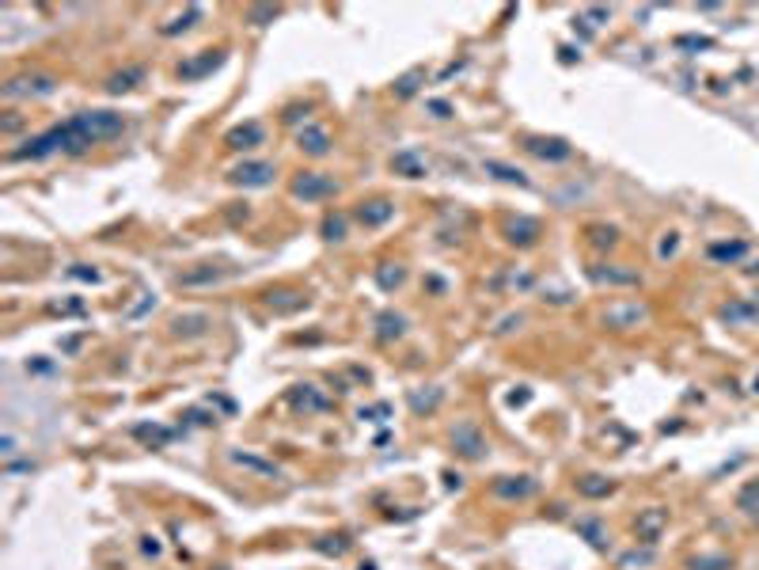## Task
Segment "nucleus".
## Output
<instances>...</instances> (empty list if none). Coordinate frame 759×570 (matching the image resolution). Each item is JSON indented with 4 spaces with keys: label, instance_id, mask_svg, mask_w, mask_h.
<instances>
[{
    "label": "nucleus",
    "instance_id": "f704fd0d",
    "mask_svg": "<svg viewBox=\"0 0 759 570\" xmlns=\"http://www.w3.org/2000/svg\"><path fill=\"white\" fill-rule=\"evenodd\" d=\"M69 278H80V281H92V285H95L99 278H103V274H99V270H87L84 262H76V267H69Z\"/></svg>",
    "mask_w": 759,
    "mask_h": 570
},
{
    "label": "nucleus",
    "instance_id": "4be33fe9",
    "mask_svg": "<svg viewBox=\"0 0 759 570\" xmlns=\"http://www.w3.org/2000/svg\"><path fill=\"white\" fill-rule=\"evenodd\" d=\"M221 278H228V270H190V274H182V285H209V281H221Z\"/></svg>",
    "mask_w": 759,
    "mask_h": 570
},
{
    "label": "nucleus",
    "instance_id": "0eeeda50",
    "mask_svg": "<svg viewBox=\"0 0 759 570\" xmlns=\"http://www.w3.org/2000/svg\"><path fill=\"white\" fill-rule=\"evenodd\" d=\"M535 487H539V483H535L532 475H501L498 483H493V495H498V498H516V502H520V498H532V495H535Z\"/></svg>",
    "mask_w": 759,
    "mask_h": 570
},
{
    "label": "nucleus",
    "instance_id": "a211bd4d",
    "mask_svg": "<svg viewBox=\"0 0 759 570\" xmlns=\"http://www.w3.org/2000/svg\"><path fill=\"white\" fill-rule=\"evenodd\" d=\"M270 308L296 312V308H304V297H300V293H289V289H278V293H270Z\"/></svg>",
    "mask_w": 759,
    "mask_h": 570
},
{
    "label": "nucleus",
    "instance_id": "423d86ee",
    "mask_svg": "<svg viewBox=\"0 0 759 570\" xmlns=\"http://www.w3.org/2000/svg\"><path fill=\"white\" fill-rule=\"evenodd\" d=\"M236 186H266L273 179V163H262V160H251V163H239L228 175Z\"/></svg>",
    "mask_w": 759,
    "mask_h": 570
},
{
    "label": "nucleus",
    "instance_id": "c9c22d12",
    "mask_svg": "<svg viewBox=\"0 0 759 570\" xmlns=\"http://www.w3.org/2000/svg\"><path fill=\"white\" fill-rule=\"evenodd\" d=\"M691 570H729V559H695Z\"/></svg>",
    "mask_w": 759,
    "mask_h": 570
},
{
    "label": "nucleus",
    "instance_id": "c756f323",
    "mask_svg": "<svg viewBox=\"0 0 759 570\" xmlns=\"http://www.w3.org/2000/svg\"><path fill=\"white\" fill-rule=\"evenodd\" d=\"M509 240H513V244H532V240H535V225H532V221L513 225V228H509Z\"/></svg>",
    "mask_w": 759,
    "mask_h": 570
},
{
    "label": "nucleus",
    "instance_id": "f3484780",
    "mask_svg": "<svg viewBox=\"0 0 759 570\" xmlns=\"http://www.w3.org/2000/svg\"><path fill=\"white\" fill-rule=\"evenodd\" d=\"M376 327H380V338H399L406 331V320H403V316H395V312H380L376 316Z\"/></svg>",
    "mask_w": 759,
    "mask_h": 570
},
{
    "label": "nucleus",
    "instance_id": "a19ab883",
    "mask_svg": "<svg viewBox=\"0 0 759 570\" xmlns=\"http://www.w3.org/2000/svg\"><path fill=\"white\" fill-rule=\"evenodd\" d=\"M19 129V118H4V134H16Z\"/></svg>",
    "mask_w": 759,
    "mask_h": 570
},
{
    "label": "nucleus",
    "instance_id": "a878e982",
    "mask_svg": "<svg viewBox=\"0 0 759 570\" xmlns=\"http://www.w3.org/2000/svg\"><path fill=\"white\" fill-rule=\"evenodd\" d=\"M592 278H596V281H615V285H619V281L623 285H634L638 274L634 270H592Z\"/></svg>",
    "mask_w": 759,
    "mask_h": 570
},
{
    "label": "nucleus",
    "instance_id": "37998d69",
    "mask_svg": "<svg viewBox=\"0 0 759 570\" xmlns=\"http://www.w3.org/2000/svg\"><path fill=\"white\" fill-rule=\"evenodd\" d=\"M752 392H755V396H759V377H755V385H752Z\"/></svg>",
    "mask_w": 759,
    "mask_h": 570
},
{
    "label": "nucleus",
    "instance_id": "2eb2a0df",
    "mask_svg": "<svg viewBox=\"0 0 759 570\" xmlns=\"http://www.w3.org/2000/svg\"><path fill=\"white\" fill-rule=\"evenodd\" d=\"M141 80H145V69H141V65H133V69L114 72L111 80H107V92H111V95H122V92H129V87H137Z\"/></svg>",
    "mask_w": 759,
    "mask_h": 570
},
{
    "label": "nucleus",
    "instance_id": "39448f33",
    "mask_svg": "<svg viewBox=\"0 0 759 570\" xmlns=\"http://www.w3.org/2000/svg\"><path fill=\"white\" fill-rule=\"evenodd\" d=\"M452 445H456L464 456H471V460H479L482 453H486V437L479 434L475 422H459L456 430H452Z\"/></svg>",
    "mask_w": 759,
    "mask_h": 570
},
{
    "label": "nucleus",
    "instance_id": "473e14b6",
    "mask_svg": "<svg viewBox=\"0 0 759 570\" xmlns=\"http://www.w3.org/2000/svg\"><path fill=\"white\" fill-rule=\"evenodd\" d=\"M665 521H668V513H665V510H653V513H649V517L642 521V529H645V536H649V540H653V536H657V529H661Z\"/></svg>",
    "mask_w": 759,
    "mask_h": 570
},
{
    "label": "nucleus",
    "instance_id": "bb28decb",
    "mask_svg": "<svg viewBox=\"0 0 759 570\" xmlns=\"http://www.w3.org/2000/svg\"><path fill=\"white\" fill-rule=\"evenodd\" d=\"M581 495H589V498L611 495V483H608V479H600V475H589V479H581Z\"/></svg>",
    "mask_w": 759,
    "mask_h": 570
},
{
    "label": "nucleus",
    "instance_id": "f03ea898",
    "mask_svg": "<svg viewBox=\"0 0 759 570\" xmlns=\"http://www.w3.org/2000/svg\"><path fill=\"white\" fill-rule=\"evenodd\" d=\"M58 80L46 72H35V76H16V80L4 84V100H23V95H50Z\"/></svg>",
    "mask_w": 759,
    "mask_h": 570
},
{
    "label": "nucleus",
    "instance_id": "ddd939ff",
    "mask_svg": "<svg viewBox=\"0 0 759 570\" xmlns=\"http://www.w3.org/2000/svg\"><path fill=\"white\" fill-rule=\"evenodd\" d=\"M228 460H232V464H244V468H251V471H258V475H266V479H281V468L270 464V460H262V456H251V453H239V448H232V453H228Z\"/></svg>",
    "mask_w": 759,
    "mask_h": 570
},
{
    "label": "nucleus",
    "instance_id": "dca6fc26",
    "mask_svg": "<svg viewBox=\"0 0 759 570\" xmlns=\"http://www.w3.org/2000/svg\"><path fill=\"white\" fill-rule=\"evenodd\" d=\"M645 316V308H638V304H630V308H608V327H630V323H638Z\"/></svg>",
    "mask_w": 759,
    "mask_h": 570
},
{
    "label": "nucleus",
    "instance_id": "aec40b11",
    "mask_svg": "<svg viewBox=\"0 0 759 570\" xmlns=\"http://www.w3.org/2000/svg\"><path fill=\"white\" fill-rule=\"evenodd\" d=\"M171 327H175V335H202L209 327V316H179Z\"/></svg>",
    "mask_w": 759,
    "mask_h": 570
},
{
    "label": "nucleus",
    "instance_id": "1a4fd4ad",
    "mask_svg": "<svg viewBox=\"0 0 759 570\" xmlns=\"http://www.w3.org/2000/svg\"><path fill=\"white\" fill-rule=\"evenodd\" d=\"M129 434H133L137 441H145L148 448H163V445H168L171 437H175V430H171V426H156V422H137Z\"/></svg>",
    "mask_w": 759,
    "mask_h": 570
},
{
    "label": "nucleus",
    "instance_id": "79ce46f5",
    "mask_svg": "<svg viewBox=\"0 0 759 570\" xmlns=\"http://www.w3.org/2000/svg\"><path fill=\"white\" fill-rule=\"evenodd\" d=\"M141 547H145V552H148V555H160V544H156V540H145V544H141Z\"/></svg>",
    "mask_w": 759,
    "mask_h": 570
},
{
    "label": "nucleus",
    "instance_id": "6ab92c4d",
    "mask_svg": "<svg viewBox=\"0 0 759 570\" xmlns=\"http://www.w3.org/2000/svg\"><path fill=\"white\" fill-rule=\"evenodd\" d=\"M391 168L395 171H403V175H410V179H417V175H425V163L414 156V152H399V156L391 160Z\"/></svg>",
    "mask_w": 759,
    "mask_h": 570
},
{
    "label": "nucleus",
    "instance_id": "72a5a7b5",
    "mask_svg": "<svg viewBox=\"0 0 759 570\" xmlns=\"http://www.w3.org/2000/svg\"><path fill=\"white\" fill-rule=\"evenodd\" d=\"M323 232H327V240H342L346 236V221H342V217H327Z\"/></svg>",
    "mask_w": 759,
    "mask_h": 570
},
{
    "label": "nucleus",
    "instance_id": "6e6552de",
    "mask_svg": "<svg viewBox=\"0 0 759 570\" xmlns=\"http://www.w3.org/2000/svg\"><path fill=\"white\" fill-rule=\"evenodd\" d=\"M524 145H528V152H535L543 160H569V152H574L562 137H528Z\"/></svg>",
    "mask_w": 759,
    "mask_h": 570
},
{
    "label": "nucleus",
    "instance_id": "c85d7f7f",
    "mask_svg": "<svg viewBox=\"0 0 759 570\" xmlns=\"http://www.w3.org/2000/svg\"><path fill=\"white\" fill-rule=\"evenodd\" d=\"M437 403H441V388H433L429 396H422V392H414V396H410V407L414 411H433Z\"/></svg>",
    "mask_w": 759,
    "mask_h": 570
},
{
    "label": "nucleus",
    "instance_id": "4468645a",
    "mask_svg": "<svg viewBox=\"0 0 759 570\" xmlns=\"http://www.w3.org/2000/svg\"><path fill=\"white\" fill-rule=\"evenodd\" d=\"M293 407H304V411H327L331 407V399L327 396H319V392L312 388V385H300V388H293Z\"/></svg>",
    "mask_w": 759,
    "mask_h": 570
},
{
    "label": "nucleus",
    "instance_id": "f8f14e48",
    "mask_svg": "<svg viewBox=\"0 0 759 570\" xmlns=\"http://www.w3.org/2000/svg\"><path fill=\"white\" fill-rule=\"evenodd\" d=\"M391 213H395V205L391 202H383V198H376V202H365L357 210V221L365 225V228H380L383 221H391Z\"/></svg>",
    "mask_w": 759,
    "mask_h": 570
},
{
    "label": "nucleus",
    "instance_id": "393cba45",
    "mask_svg": "<svg viewBox=\"0 0 759 570\" xmlns=\"http://www.w3.org/2000/svg\"><path fill=\"white\" fill-rule=\"evenodd\" d=\"M403 278H406V270L395 267V262H388V267L376 270V281L383 285V289H395V285H403Z\"/></svg>",
    "mask_w": 759,
    "mask_h": 570
},
{
    "label": "nucleus",
    "instance_id": "58836bf2",
    "mask_svg": "<svg viewBox=\"0 0 759 570\" xmlns=\"http://www.w3.org/2000/svg\"><path fill=\"white\" fill-rule=\"evenodd\" d=\"M383 414H388V407H372V411H361V419H368V422H383Z\"/></svg>",
    "mask_w": 759,
    "mask_h": 570
},
{
    "label": "nucleus",
    "instance_id": "4c0bfd02",
    "mask_svg": "<svg viewBox=\"0 0 759 570\" xmlns=\"http://www.w3.org/2000/svg\"><path fill=\"white\" fill-rule=\"evenodd\" d=\"M592 240H596L600 247H611L615 244V228H596V236H592Z\"/></svg>",
    "mask_w": 759,
    "mask_h": 570
},
{
    "label": "nucleus",
    "instance_id": "f257e3e1",
    "mask_svg": "<svg viewBox=\"0 0 759 570\" xmlns=\"http://www.w3.org/2000/svg\"><path fill=\"white\" fill-rule=\"evenodd\" d=\"M122 129H126V122H122V114H114V111H80V114H72L69 122L50 126L46 134L27 137L19 149L8 152V160L23 163V160L53 156V152H84L87 145H99V141L118 137Z\"/></svg>",
    "mask_w": 759,
    "mask_h": 570
},
{
    "label": "nucleus",
    "instance_id": "7c9ffc66",
    "mask_svg": "<svg viewBox=\"0 0 759 570\" xmlns=\"http://www.w3.org/2000/svg\"><path fill=\"white\" fill-rule=\"evenodd\" d=\"M278 16H281V8H273V4H258V8H251V12H247V19H251V23H258V27L266 23V19H278Z\"/></svg>",
    "mask_w": 759,
    "mask_h": 570
},
{
    "label": "nucleus",
    "instance_id": "ea45409f",
    "mask_svg": "<svg viewBox=\"0 0 759 570\" xmlns=\"http://www.w3.org/2000/svg\"><path fill=\"white\" fill-rule=\"evenodd\" d=\"M429 111H433L437 118H448V114H452V107H448V103H429Z\"/></svg>",
    "mask_w": 759,
    "mask_h": 570
},
{
    "label": "nucleus",
    "instance_id": "9b49d317",
    "mask_svg": "<svg viewBox=\"0 0 759 570\" xmlns=\"http://www.w3.org/2000/svg\"><path fill=\"white\" fill-rule=\"evenodd\" d=\"M300 149L307 152V156H327L331 152V137H327V129L323 126H307V129H300Z\"/></svg>",
    "mask_w": 759,
    "mask_h": 570
},
{
    "label": "nucleus",
    "instance_id": "5701e85b",
    "mask_svg": "<svg viewBox=\"0 0 759 570\" xmlns=\"http://www.w3.org/2000/svg\"><path fill=\"white\" fill-rule=\"evenodd\" d=\"M486 171H493V175H498V179H505V183L528 186V175H524V171H516V168H505V163H498V160H486Z\"/></svg>",
    "mask_w": 759,
    "mask_h": 570
},
{
    "label": "nucleus",
    "instance_id": "20e7f679",
    "mask_svg": "<svg viewBox=\"0 0 759 570\" xmlns=\"http://www.w3.org/2000/svg\"><path fill=\"white\" fill-rule=\"evenodd\" d=\"M224 58H228L224 50H205V53H197L194 61H182L179 65V76H182V80H202V76H209L213 69H221Z\"/></svg>",
    "mask_w": 759,
    "mask_h": 570
},
{
    "label": "nucleus",
    "instance_id": "7ed1b4c3",
    "mask_svg": "<svg viewBox=\"0 0 759 570\" xmlns=\"http://www.w3.org/2000/svg\"><path fill=\"white\" fill-rule=\"evenodd\" d=\"M338 190V183L331 179V175H319V171H304L300 179L293 183V194L304 202H315V198H331V194Z\"/></svg>",
    "mask_w": 759,
    "mask_h": 570
},
{
    "label": "nucleus",
    "instance_id": "2f4dec72",
    "mask_svg": "<svg viewBox=\"0 0 759 570\" xmlns=\"http://www.w3.org/2000/svg\"><path fill=\"white\" fill-rule=\"evenodd\" d=\"M197 16H202V8H190V12H186L182 19H171V23L163 27V35H179V31H186V27H190Z\"/></svg>",
    "mask_w": 759,
    "mask_h": 570
},
{
    "label": "nucleus",
    "instance_id": "412c9836",
    "mask_svg": "<svg viewBox=\"0 0 759 570\" xmlns=\"http://www.w3.org/2000/svg\"><path fill=\"white\" fill-rule=\"evenodd\" d=\"M748 251V244H710V259L718 262H736Z\"/></svg>",
    "mask_w": 759,
    "mask_h": 570
},
{
    "label": "nucleus",
    "instance_id": "9d476101",
    "mask_svg": "<svg viewBox=\"0 0 759 570\" xmlns=\"http://www.w3.org/2000/svg\"><path fill=\"white\" fill-rule=\"evenodd\" d=\"M262 126L258 122H247V126H236V129H228V137H224V145L228 149H255V145H262Z\"/></svg>",
    "mask_w": 759,
    "mask_h": 570
},
{
    "label": "nucleus",
    "instance_id": "e433bc0d",
    "mask_svg": "<svg viewBox=\"0 0 759 570\" xmlns=\"http://www.w3.org/2000/svg\"><path fill=\"white\" fill-rule=\"evenodd\" d=\"M748 316H759V308H741V304L725 308V320H748Z\"/></svg>",
    "mask_w": 759,
    "mask_h": 570
},
{
    "label": "nucleus",
    "instance_id": "cd10ccee",
    "mask_svg": "<svg viewBox=\"0 0 759 570\" xmlns=\"http://www.w3.org/2000/svg\"><path fill=\"white\" fill-rule=\"evenodd\" d=\"M577 532H585L592 547H608V536H604L600 521H577Z\"/></svg>",
    "mask_w": 759,
    "mask_h": 570
},
{
    "label": "nucleus",
    "instance_id": "b1692460",
    "mask_svg": "<svg viewBox=\"0 0 759 570\" xmlns=\"http://www.w3.org/2000/svg\"><path fill=\"white\" fill-rule=\"evenodd\" d=\"M422 80H425V72H422V69H414V72H406V76H403V80H399V84H395V95H399V100H410V95L417 92V84H422Z\"/></svg>",
    "mask_w": 759,
    "mask_h": 570
}]
</instances>
